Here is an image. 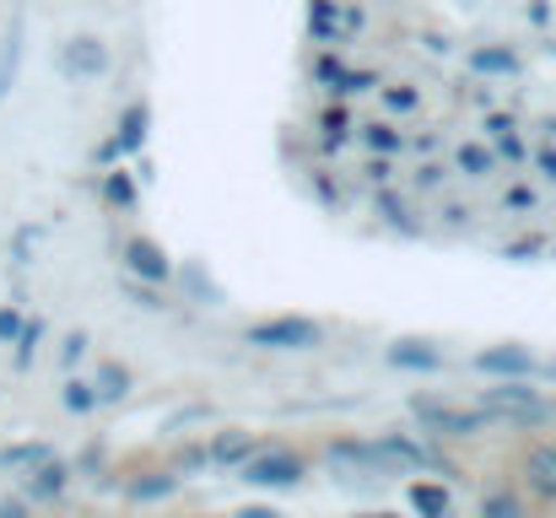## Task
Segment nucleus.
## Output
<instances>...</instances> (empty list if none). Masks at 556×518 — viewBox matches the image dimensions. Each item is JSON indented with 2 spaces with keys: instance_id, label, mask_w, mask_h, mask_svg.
<instances>
[{
  "instance_id": "14",
  "label": "nucleus",
  "mask_w": 556,
  "mask_h": 518,
  "mask_svg": "<svg viewBox=\"0 0 556 518\" xmlns=\"http://www.w3.org/2000/svg\"><path fill=\"white\" fill-rule=\"evenodd\" d=\"M525 476H530V492H535V497L556 503V448H530Z\"/></svg>"
},
{
  "instance_id": "13",
  "label": "nucleus",
  "mask_w": 556,
  "mask_h": 518,
  "mask_svg": "<svg viewBox=\"0 0 556 518\" xmlns=\"http://www.w3.org/2000/svg\"><path fill=\"white\" fill-rule=\"evenodd\" d=\"M65 481H71V470L49 454L43 465H33V470H27V497H33V503H49V497H60V492H65Z\"/></svg>"
},
{
  "instance_id": "17",
  "label": "nucleus",
  "mask_w": 556,
  "mask_h": 518,
  "mask_svg": "<svg viewBox=\"0 0 556 518\" xmlns=\"http://www.w3.org/2000/svg\"><path fill=\"white\" fill-rule=\"evenodd\" d=\"M454 168L465 173V178H492V168H497V152H492V147H476V141H465V147L454 152Z\"/></svg>"
},
{
  "instance_id": "41",
  "label": "nucleus",
  "mask_w": 556,
  "mask_h": 518,
  "mask_svg": "<svg viewBox=\"0 0 556 518\" xmlns=\"http://www.w3.org/2000/svg\"><path fill=\"white\" fill-rule=\"evenodd\" d=\"M443 216H448V222H454V227H459V222H470V216H476V211H470V205H443Z\"/></svg>"
},
{
  "instance_id": "39",
  "label": "nucleus",
  "mask_w": 556,
  "mask_h": 518,
  "mask_svg": "<svg viewBox=\"0 0 556 518\" xmlns=\"http://www.w3.org/2000/svg\"><path fill=\"white\" fill-rule=\"evenodd\" d=\"M535 173H546L556 184V147H541V152H535Z\"/></svg>"
},
{
  "instance_id": "4",
  "label": "nucleus",
  "mask_w": 556,
  "mask_h": 518,
  "mask_svg": "<svg viewBox=\"0 0 556 518\" xmlns=\"http://www.w3.org/2000/svg\"><path fill=\"white\" fill-rule=\"evenodd\" d=\"M410 410H416V421L427 427V432H438V438H470V432H481L486 427V410H454V405H438V400H410Z\"/></svg>"
},
{
  "instance_id": "26",
  "label": "nucleus",
  "mask_w": 556,
  "mask_h": 518,
  "mask_svg": "<svg viewBox=\"0 0 556 518\" xmlns=\"http://www.w3.org/2000/svg\"><path fill=\"white\" fill-rule=\"evenodd\" d=\"M481 518H525V503H519L514 492H486V503H481Z\"/></svg>"
},
{
  "instance_id": "28",
  "label": "nucleus",
  "mask_w": 556,
  "mask_h": 518,
  "mask_svg": "<svg viewBox=\"0 0 556 518\" xmlns=\"http://www.w3.org/2000/svg\"><path fill=\"white\" fill-rule=\"evenodd\" d=\"M0 459H5V465H16V470H33V465H43V459H49V443H16V448H5Z\"/></svg>"
},
{
  "instance_id": "36",
  "label": "nucleus",
  "mask_w": 556,
  "mask_h": 518,
  "mask_svg": "<svg viewBox=\"0 0 556 518\" xmlns=\"http://www.w3.org/2000/svg\"><path fill=\"white\" fill-rule=\"evenodd\" d=\"M16 336H22V314H16V308H0V341L11 345Z\"/></svg>"
},
{
  "instance_id": "24",
  "label": "nucleus",
  "mask_w": 556,
  "mask_h": 518,
  "mask_svg": "<svg viewBox=\"0 0 556 518\" xmlns=\"http://www.w3.org/2000/svg\"><path fill=\"white\" fill-rule=\"evenodd\" d=\"M363 147H368V152H378V157H394V152H400V130L372 119V125H363Z\"/></svg>"
},
{
  "instance_id": "42",
  "label": "nucleus",
  "mask_w": 556,
  "mask_h": 518,
  "mask_svg": "<svg viewBox=\"0 0 556 518\" xmlns=\"http://www.w3.org/2000/svg\"><path fill=\"white\" fill-rule=\"evenodd\" d=\"M0 518H27V508L22 503H0Z\"/></svg>"
},
{
  "instance_id": "46",
  "label": "nucleus",
  "mask_w": 556,
  "mask_h": 518,
  "mask_svg": "<svg viewBox=\"0 0 556 518\" xmlns=\"http://www.w3.org/2000/svg\"><path fill=\"white\" fill-rule=\"evenodd\" d=\"M552 448H556V443H552Z\"/></svg>"
},
{
  "instance_id": "10",
  "label": "nucleus",
  "mask_w": 556,
  "mask_h": 518,
  "mask_svg": "<svg viewBox=\"0 0 556 518\" xmlns=\"http://www.w3.org/2000/svg\"><path fill=\"white\" fill-rule=\"evenodd\" d=\"M254 448H260V443H254V432L227 427V432H216V438L205 443V465H243Z\"/></svg>"
},
{
  "instance_id": "12",
  "label": "nucleus",
  "mask_w": 556,
  "mask_h": 518,
  "mask_svg": "<svg viewBox=\"0 0 556 518\" xmlns=\"http://www.w3.org/2000/svg\"><path fill=\"white\" fill-rule=\"evenodd\" d=\"M330 465H357V470H368V476H389L394 465L378 454V443H357V438H341L336 448H330Z\"/></svg>"
},
{
  "instance_id": "21",
  "label": "nucleus",
  "mask_w": 556,
  "mask_h": 518,
  "mask_svg": "<svg viewBox=\"0 0 556 518\" xmlns=\"http://www.w3.org/2000/svg\"><path fill=\"white\" fill-rule=\"evenodd\" d=\"M130 394V372L119 362H103L98 367V400H125Z\"/></svg>"
},
{
  "instance_id": "44",
  "label": "nucleus",
  "mask_w": 556,
  "mask_h": 518,
  "mask_svg": "<svg viewBox=\"0 0 556 518\" xmlns=\"http://www.w3.org/2000/svg\"><path fill=\"white\" fill-rule=\"evenodd\" d=\"M368 518H394V514H368Z\"/></svg>"
},
{
  "instance_id": "1",
  "label": "nucleus",
  "mask_w": 556,
  "mask_h": 518,
  "mask_svg": "<svg viewBox=\"0 0 556 518\" xmlns=\"http://www.w3.org/2000/svg\"><path fill=\"white\" fill-rule=\"evenodd\" d=\"M481 410H486V421H508V427L552 421V405H541V394H535L525 378H503L497 389H486V394H481Z\"/></svg>"
},
{
  "instance_id": "27",
  "label": "nucleus",
  "mask_w": 556,
  "mask_h": 518,
  "mask_svg": "<svg viewBox=\"0 0 556 518\" xmlns=\"http://www.w3.org/2000/svg\"><path fill=\"white\" fill-rule=\"evenodd\" d=\"M125 298H130L136 308H147V314H157V308H163V287H152V281H136V276L125 281Z\"/></svg>"
},
{
  "instance_id": "38",
  "label": "nucleus",
  "mask_w": 556,
  "mask_h": 518,
  "mask_svg": "<svg viewBox=\"0 0 556 518\" xmlns=\"http://www.w3.org/2000/svg\"><path fill=\"white\" fill-rule=\"evenodd\" d=\"M508 130H519L514 114H486V136H508Z\"/></svg>"
},
{
  "instance_id": "9",
  "label": "nucleus",
  "mask_w": 556,
  "mask_h": 518,
  "mask_svg": "<svg viewBox=\"0 0 556 518\" xmlns=\"http://www.w3.org/2000/svg\"><path fill=\"white\" fill-rule=\"evenodd\" d=\"M60 71L65 76H103L109 71V49L98 38H76L65 54H60Z\"/></svg>"
},
{
  "instance_id": "22",
  "label": "nucleus",
  "mask_w": 556,
  "mask_h": 518,
  "mask_svg": "<svg viewBox=\"0 0 556 518\" xmlns=\"http://www.w3.org/2000/svg\"><path fill=\"white\" fill-rule=\"evenodd\" d=\"M60 400H65V410H71V416H87V410H98V405H103V400H98V383H81V378H76V383H65V394H60Z\"/></svg>"
},
{
  "instance_id": "3",
  "label": "nucleus",
  "mask_w": 556,
  "mask_h": 518,
  "mask_svg": "<svg viewBox=\"0 0 556 518\" xmlns=\"http://www.w3.org/2000/svg\"><path fill=\"white\" fill-rule=\"evenodd\" d=\"M238 481H249V487H298L303 481V459L298 454H287V448H254L243 465H238Z\"/></svg>"
},
{
  "instance_id": "43",
  "label": "nucleus",
  "mask_w": 556,
  "mask_h": 518,
  "mask_svg": "<svg viewBox=\"0 0 556 518\" xmlns=\"http://www.w3.org/2000/svg\"><path fill=\"white\" fill-rule=\"evenodd\" d=\"M238 518H281V514H270V508H243Z\"/></svg>"
},
{
  "instance_id": "23",
  "label": "nucleus",
  "mask_w": 556,
  "mask_h": 518,
  "mask_svg": "<svg viewBox=\"0 0 556 518\" xmlns=\"http://www.w3.org/2000/svg\"><path fill=\"white\" fill-rule=\"evenodd\" d=\"M179 487V476H147V481H130V503H157V497H168Z\"/></svg>"
},
{
  "instance_id": "33",
  "label": "nucleus",
  "mask_w": 556,
  "mask_h": 518,
  "mask_svg": "<svg viewBox=\"0 0 556 518\" xmlns=\"http://www.w3.org/2000/svg\"><path fill=\"white\" fill-rule=\"evenodd\" d=\"M503 205H508V211H530V205H535V189H530V184H508Z\"/></svg>"
},
{
  "instance_id": "31",
  "label": "nucleus",
  "mask_w": 556,
  "mask_h": 518,
  "mask_svg": "<svg viewBox=\"0 0 556 518\" xmlns=\"http://www.w3.org/2000/svg\"><path fill=\"white\" fill-rule=\"evenodd\" d=\"M492 152H497L503 163H525V157H530V152H525V141H519L514 130H508V136H492Z\"/></svg>"
},
{
  "instance_id": "16",
  "label": "nucleus",
  "mask_w": 556,
  "mask_h": 518,
  "mask_svg": "<svg viewBox=\"0 0 556 518\" xmlns=\"http://www.w3.org/2000/svg\"><path fill=\"white\" fill-rule=\"evenodd\" d=\"M443 356L432 351V345H416V341H400L389 345V367H410V372H432Z\"/></svg>"
},
{
  "instance_id": "20",
  "label": "nucleus",
  "mask_w": 556,
  "mask_h": 518,
  "mask_svg": "<svg viewBox=\"0 0 556 518\" xmlns=\"http://www.w3.org/2000/svg\"><path fill=\"white\" fill-rule=\"evenodd\" d=\"M372 205H378V216H383L389 227H400V232H410V227H416V222H410V211H405V200H400L389 184H378V200H372Z\"/></svg>"
},
{
  "instance_id": "45",
  "label": "nucleus",
  "mask_w": 556,
  "mask_h": 518,
  "mask_svg": "<svg viewBox=\"0 0 556 518\" xmlns=\"http://www.w3.org/2000/svg\"><path fill=\"white\" fill-rule=\"evenodd\" d=\"M0 465H5V459H0Z\"/></svg>"
},
{
  "instance_id": "11",
  "label": "nucleus",
  "mask_w": 556,
  "mask_h": 518,
  "mask_svg": "<svg viewBox=\"0 0 556 518\" xmlns=\"http://www.w3.org/2000/svg\"><path fill=\"white\" fill-rule=\"evenodd\" d=\"M465 65H470L476 76H519V54H514L508 43H476V49L465 54Z\"/></svg>"
},
{
  "instance_id": "7",
  "label": "nucleus",
  "mask_w": 556,
  "mask_h": 518,
  "mask_svg": "<svg viewBox=\"0 0 556 518\" xmlns=\"http://www.w3.org/2000/svg\"><path fill=\"white\" fill-rule=\"evenodd\" d=\"M147 130H152V109L147 103H130L125 109V119H119V130L98 147V163H119V157H136L141 147H147Z\"/></svg>"
},
{
  "instance_id": "15",
  "label": "nucleus",
  "mask_w": 556,
  "mask_h": 518,
  "mask_svg": "<svg viewBox=\"0 0 556 518\" xmlns=\"http://www.w3.org/2000/svg\"><path fill=\"white\" fill-rule=\"evenodd\" d=\"M410 508L421 518H448V487L443 481H416L410 487Z\"/></svg>"
},
{
  "instance_id": "29",
  "label": "nucleus",
  "mask_w": 556,
  "mask_h": 518,
  "mask_svg": "<svg viewBox=\"0 0 556 518\" xmlns=\"http://www.w3.org/2000/svg\"><path fill=\"white\" fill-rule=\"evenodd\" d=\"M38 341H43V319H22V336H16V367H27L33 362V351H38Z\"/></svg>"
},
{
  "instance_id": "19",
  "label": "nucleus",
  "mask_w": 556,
  "mask_h": 518,
  "mask_svg": "<svg viewBox=\"0 0 556 518\" xmlns=\"http://www.w3.org/2000/svg\"><path fill=\"white\" fill-rule=\"evenodd\" d=\"M378 92V103L389 109V114H416L421 109V92L410 87V81H389V87H372Z\"/></svg>"
},
{
  "instance_id": "18",
  "label": "nucleus",
  "mask_w": 556,
  "mask_h": 518,
  "mask_svg": "<svg viewBox=\"0 0 556 518\" xmlns=\"http://www.w3.org/2000/svg\"><path fill=\"white\" fill-rule=\"evenodd\" d=\"M103 200H109V205H119V211H136L141 189H136V178H130L125 168H114V173H103Z\"/></svg>"
},
{
  "instance_id": "25",
  "label": "nucleus",
  "mask_w": 556,
  "mask_h": 518,
  "mask_svg": "<svg viewBox=\"0 0 556 518\" xmlns=\"http://www.w3.org/2000/svg\"><path fill=\"white\" fill-rule=\"evenodd\" d=\"M319 130H325V136H341V141H346V136H352V109H346V103L336 98L330 109H319Z\"/></svg>"
},
{
  "instance_id": "40",
  "label": "nucleus",
  "mask_w": 556,
  "mask_h": 518,
  "mask_svg": "<svg viewBox=\"0 0 556 518\" xmlns=\"http://www.w3.org/2000/svg\"><path fill=\"white\" fill-rule=\"evenodd\" d=\"M81 351H87V336H71L65 351H60V356H65V367H76V362H81Z\"/></svg>"
},
{
  "instance_id": "32",
  "label": "nucleus",
  "mask_w": 556,
  "mask_h": 518,
  "mask_svg": "<svg viewBox=\"0 0 556 518\" xmlns=\"http://www.w3.org/2000/svg\"><path fill=\"white\" fill-rule=\"evenodd\" d=\"M11 76H16V33L0 43V98H5V87H11Z\"/></svg>"
},
{
  "instance_id": "6",
  "label": "nucleus",
  "mask_w": 556,
  "mask_h": 518,
  "mask_svg": "<svg viewBox=\"0 0 556 518\" xmlns=\"http://www.w3.org/2000/svg\"><path fill=\"white\" fill-rule=\"evenodd\" d=\"M378 454H383L394 470H438V476H454V465H448L438 448H427V443H416V438H405V432L378 438Z\"/></svg>"
},
{
  "instance_id": "37",
  "label": "nucleus",
  "mask_w": 556,
  "mask_h": 518,
  "mask_svg": "<svg viewBox=\"0 0 556 518\" xmlns=\"http://www.w3.org/2000/svg\"><path fill=\"white\" fill-rule=\"evenodd\" d=\"M363 173H368V178H372V189L394 178V168H389V157H378V152H372V157H368V168H363Z\"/></svg>"
},
{
  "instance_id": "8",
  "label": "nucleus",
  "mask_w": 556,
  "mask_h": 518,
  "mask_svg": "<svg viewBox=\"0 0 556 518\" xmlns=\"http://www.w3.org/2000/svg\"><path fill=\"white\" fill-rule=\"evenodd\" d=\"M541 362L525 351V345H486L476 356V372H492V378H530Z\"/></svg>"
},
{
  "instance_id": "35",
  "label": "nucleus",
  "mask_w": 556,
  "mask_h": 518,
  "mask_svg": "<svg viewBox=\"0 0 556 518\" xmlns=\"http://www.w3.org/2000/svg\"><path fill=\"white\" fill-rule=\"evenodd\" d=\"M443 178H448V168H443V163H421V168H416V189H438Z\"/></svg>"
},
{
  "instance_id": "34",
  "label": "nucleus",
  "mask_w": 556,
  "mask_h": 518,
  "mask_svg": "<svg viewBox=\"0 0 556 518\" xmlns=\"http://www.w3.org/2000/svg\"><path fill=\"white\" fill-rule=\"evenodd\" d=\"M541 249H546V238H519V243L503 249V260H530V254H541Z\"/></svg>"
},
{
  "instance_id": "5",
  "label": "nucleus",
  "mask_w": 556,
  "mask_h": 518,
  "mask_svg": "<svg viewBox=\"0 0 556 518\" xmlns=\"http://www.w3.org/2000/svg\"><path fill=\"white\" fill-rule=\"evenodd\" d=\"M119 260H125V276H136V281H152V287H168L174 281V260L152 238H125Z\"/></svg>"
},
{
  "instance_id": "2",
  "label": "nucleus",
  "mask_w": 556,
  "mask_h": 518,
  "mask_svg": "<svg viewBox=\"0 0 556 518\" xmlns=\"http://www.w3.org/2000/svg\"><path fill=\"white\" fill-rule=\"evenodd\" d=\"M243 341L260 351H314V345H325V325H314L303 314H276L265 325H249Z\"/></svg>"
},
{
  "instance_id": "30",
  "label": "nucleus",
  "mask_w": 556,
  "mask_h": 518,
  "mask_svg": "<svg viewBox=\"0 0 556 518\" xmlns=\"http://www.w3.org/2000/svg\"><path fill=\"white\" fill-rule=\"evenodd\" d=\"M314 194H319V200H325L330 211H341V205H346V189H341V184H336L330 173H314Z\"/></svg>"
}]
</instances>
